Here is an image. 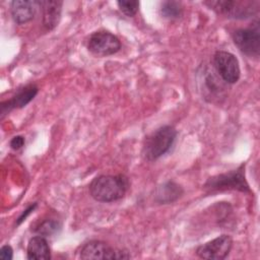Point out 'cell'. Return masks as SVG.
I'll use <instances>...</instances> for the list:
<instances>
[{"mask_svg":"<svg viewBox=\"0 0 260 260\" xmlns=\"http://www.w3.org/2000/svg\"><path fill=\"white\" fill-rule=\"evenodd\" d=\"M129 180L124 175H102L89 184L90 196L100 202H113L124 197Z\"/></svg>","mask_w":260,"mask_h":260,"instance_id":"1","label":"cell"},{"mask_svg":"<svg viewBox=\"0 0 260 260\" xmlns=\"http://www.w3.org/2000/svg\"><path fill=\"white\" fill-rule=\"evenodd\" d=\"M177 137V131L173 126L165 125L150 133L143 142L142 155L148 161H153L168 152Z\"/></svg>","mask_w":260,"mask_h":260,"instance_id":"2","label":"cell"},{"mask_svg":"<svg viewBox=\"0 0 260 260\" xmlns=\"http://www.w3.org/2000/svg\"><path fill=\"white\" fill-rule=\"evenodd\" d=\"M204 188L210 192L225 190L250 192L249 185L245 178V165L243 164L229 173L210 177L204 184Z\"/></svg>","mask_w":260,"mask_h":260,"instance_id":"3","label":"cell"},{"mask_svg":"<svg viewBox=\"0 0 260 260\" xmlns=\"http://www.w3.org/2000/svg\"><path fill=\"white\" fill-rule=\"evenodd\" d=\"M210 8L219 14L230 18H247L258 10V1H236L217 0L205 2Z\"/></svg>","mask_w":260,"mask_h":260,"instance_id":"4","label":"cell"},{"mask_svg":"<svg viewBox=\"0 0 260 260\" xmlns=\"http://www.w3.org/2000/svg\"><path fill=\"white\" fill-rule=\"evenodd\" d=\"M213 68L217 75L229 84L240 79L241 70L237 57L226 51H216L213 55Z\"/></svg>","mask_w":260,"mask_h":260,"instance_id":"5","label":"cell"},{"mask_svg":"<svg viewBox=\"0 0 260 260\" xmlns=\"http://www.w3.org/2000/svg\"><path fill=\"white\" fill-rule=\"evenodd\" d=\"M238 49L249 57H258L260 52V30L258 22L253 26L236 29L232 35Z\"/></svg>","mask_w":260,"mask_h":260,"instance_id":"6","label":"cell"},{"mask_svg":"<svg viewBox=\"0 0 260 260\" xmlns=\"http://www.w3.org/2000/svg\"><path fill=\"white\" fill-rule=\"evenodd\" d=\"M87 49L95 56H110L121 49L120 40L107 30H98L91 34L87 40Z\"/></svg>","mask_w":260,"mask_h":260,"instance_id":"7","label":"cell"},{"mask_svg":"<svg viewBox=\"0 0 260 260\" xmlns=\"http://www.w3.org/2000/svg\"><path fill=\"white\" fill-rule=\"evenodd\" d=\"M80 258L84 260L98 259H128L130 255L122 250L111 247L103 241H90L84 244L80 250Z\"/></svg>","mask_w":260,"mask_h":260,"instance_id":"8","label":"cell"},{"mask_svg":"<svg viewBox=\"0 0 260 260\" xmlns=\"http://www.w3.org/2000/svg\"><path fill=\"white\" fill-rule=\"evenodd\" d=\"M233 240L229 235H221L196 249V254L202 259L221 260L231 252Z\"/></svg>","mask_w":260,"mask_h":260,"instance_id":"9","label":"cell"},{"mask_svg":"<svg viewBox=\"0 0 260 260\" xmlns=\"http://www.w3.org/2000/svg\"><path fill=\"white\" fill-rule=\"evenodd\" d=\"M39 91V87L34 84H26L19 89L12 95V98L8 101L1 103V115L2 117L9 113L13 109H20L25 107L29 102H31Z\"/></svg>","mask_w":260,"mask_h":260,"instance_id":"10","label":"cell"},{"mask_svg":"<svg viewBox=\"0 0 260 260\" xmlns=\"http://www.w3.org/2000/svg\"><path fill=\"white\" fill-rule=\"evenodd\" d=\"M39 6L38 1L27 0H14L10 3V12L13 20L22 24L30 21L36 14V10Z\"/></svg>","mask_w":260,"mask_h":260,"instance_id":"11","label":"cell"},{"mask_svg":"<svg viewBox=\"0 0 260 260\" xmlns=\"http://www.w3.org/2000/svg\"><path fill=\"white\" fill-rule=\"evenodd\" d=\"M43 11V25L47 30L54 29L61 18L62 1H38Z\"/></svg>","mask_w":260,"mask_h":260,"instance_id":"12","label":"cell"},{"mask_svg":"<svg viewBox=\"0 0 260 260\" xmlns=\"http://www.w3.org/2000/svg\"><path fill=\"white\" fill-rule=\"evenodd\" d=\"M184 193L183 188L174 181H168L156 187L154 201L159 204H169L178 200Z\"/></svg>","mask_w":260,"mask_h":260,"instance_id":"13","label":"cell"},{"mask_svg":"<svg viewBox=\"0 0 260 260\" xmlns=\"http://www.w3.org/2000/svg\"><path fill=\"white\" fill-rule=\"evenodd\" d=\"M26 255L29 260H49L51 258V251L47 240L40 235L32 237L28 241Z\"/></svg>","mask_w":260,"mask_h":260,"instance_id":"14","label":"cell"},{"mask_svg":"<svg viewBox=\"0 0 260 260\" xmlns=\"http://www.w3.org/2000/svg\"><path fill=\"white\" fill-rule=\"evenodd\" d=\"M215 73V70H210L208 68H205L203 71L201 78L204 82V86L202 90L204 91V95L207 98H217L223 92V86L221 83L223 80L219 76L217 77Z\"/></svg>","mask_w":260,"mask_h":260,"instance_id":"15","label":"cell"},{"mask_svg":"<svg viewBox=\"0 0 260 260\" xmlns=\"http://www.w3.org/2000/svg\"><path fill=\"white\" fill-rule=\"evenodd\" d=\"M183 9L180 2L164 1L160 5V13L165 18L176 19L182 15Z\"/></svg>","mask_w":260,"mask_h":260,"instance_id":"16","label":"cell"},{"mask_svg":"<svg viewBox=\"0 0 260 260\" xmlns=\"http://www.w3.org/2000/svg\"><path fill=\"white\" fill-rule=\"evenodd\" d=\"M60 228H61V224L59 221L53 220V219H48V220L43 221L41 224H39L38 228L35 230V232L38 233L40 236L49 237V236H53L56 233H58Z\"/></svg>","mask_w":260,"mask_h":260,"instance_id":"17","label":"cell"},{"mask_svg":"<svg viewBox=\"0 0 260 260\" xmlns=\"http://www.w3.org/2000/svg\"><path fill=\"white\" fill-rule=\"evenodd\" d=\"M117 5L119 9L127 16L132 17L134 16L138 9H139V2L138 1H118Z\"/></svg>","mask_w":260,"mask_h":260,"instance_id":"18","label":"cell"},{"mask_svg":"<svg viewBox=\"0 0 260 260\" xmlns=\"http://www.w3.org/2000/svg\"><path fill=\"white\" fill-rule=\"evenodd\" d=\"M0 258L3 260H11L13 258V250L10 245H4L1 247Z\"/></svg>","mask_w":260,"mask_h":260,"instance_id":"19","label":"cell"},{"mask_svg":"<svg viewBox=\"0 0 260 260\" xmlns=\"http://www.w3.org/2000/svg\"><path fill=\"white\" fill-rule=\"evenodd\" d=\"M24 145V138L20 135L14 136L11 140H10V147L14 150H17L19 148H21Z\"/></svg>","mask_w":260,"mask_h":260,"instance_id":"20","label":"cell"},{"mask_svg":"<svg viewBox=\"0 0 260 260\" xmlns=\"http://www.w3.org/2000/svg\"><path fill=\"white\" fill-rule=\"evenodd\" d=\"M37 207V203H34L32 205H30V206H28L25 210H23V212L21 213V215L17 218V221H16V224L18 225V224H20L23 220H25V218L35 210V208Z\"/></svg>","mask_w":260,"mask_h":260,"instance_id":"21","label":"cell"}]
</instances>
